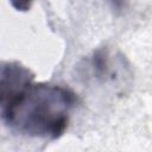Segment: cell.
<instances>
[{
	"label": "cell",
	"mask_w": 152,
	"mask_h": 152,
	"mask_svg": "<svg viewBox=\"0 0 152 152\" xmlns=\"http://www.w3.org/2000/svg\"><path fill=\"white\" fill-rule=\"evenodd\" d=\"M76 102L66 87L31 82L1 108V120L17 134L56 140L66 131Z\"/></svg>",
	"instance_id": "6da1fadb"
},
{
	"label": "cell",
	"mask_w": 152,
	"mask_h": 152,
	"mask_svg": "<svg viewBox=\"0 0 152 152\" xmlns=\"http://www.w3.org/2000/svg\"><path fill=\"white\" fill-rule=\"evenodd\" d=\"M33 77V72L25 65L18 62L0 61V108L30 84Z\"/></svg>",
	"instance_id": "7a4b0ae2"
},
{
	"label": "cell",
	"mask_w": 152,
	"mask_h": 152,
	"mask_svg": "<svg viewBox=\"0 0 152 152\" xmlns=\"http://www.w3.org/2000/svg\"><path fill=\"white\" fill-rule=\"evenodd\" d=\"M88 66L93 77L95 78H104L109 74V56L108 52L103 49L96 50L89 57Z\"/></svg>",
	"instance_id": "3957f363"
},
{
	"label": "cell",
	"mask_w": 152,
	"mask_h": 152,
	"mask_svg": "<svg viewBox=\"0 0 152 152\" xmlns=\"http://www.w3.org/2000/svg\"><path fill=\"white\" fill-rule=\"evenodd\" d=\"M12 7L19 12H26L31 8L33 0H10Z\"/></svg>",
	"instance_id": "277c9868"
},
{
	"label": "cell",
	"mask_w": 152,
	"mask_h": 152,
	"mask_svg": "<svg viewBox=\"0 0 152 152\" xmlns=\"http://www.w3.org/2000/svg\"><path fill=\"white\" fill-rule=\"evenodd\" d=\"M112 8L115 11H121L125 7V0H109Z\"/></svg>",
	"instance_id": "5b68a950"
}]
</instances>
